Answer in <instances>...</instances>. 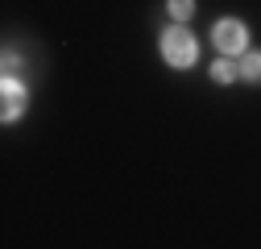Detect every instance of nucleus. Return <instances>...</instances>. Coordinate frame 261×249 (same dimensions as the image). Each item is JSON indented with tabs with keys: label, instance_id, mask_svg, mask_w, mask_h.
I'll return each mask as SVG.
<instances>
[{
	"label": "nucleus",
	"instance_id": "nucleus-1",
	"mask_svg": "<svg viewBox=\"0 0 261 249\" xmlns=\"http://www.w3.org/2000/svg\"><path fill=\"white\" fill-rule=\"evenodd\" d=\"M195 54H199V46H195L191 29L170 25L166 34H162V58H166L170 67H191V62H195Z\"/></svg>",
	"mask_w": 261,
	"mask_h": 249
},
{
	"label": "nucleus",
	"instance_id": "nucleus-2",
	"mask_svg": "<svg viewBox=\"0 0 261 249\" xmlns=\"http://www.w3.org/2000/svg\"><path fill=\"white\" fill-rule=\"evenodd\" d=\"M212 42L220 46V54H245V42H249V29L241 25V21H216V29H212Z\"/></svg>",
	"mask_w": 261,
	"mask_h": 249
},
{
	"label": "nucleus",
	"instance_id": "nucleus-3",
	"mask_svg": "<svg viewBox=\"0 0 261 249\" xmlns=\"http://www.w3.org/2000/svg\"><path fill=\"white\" fill-rule=\"evenodd\" d=\"M0 104H5V108H0L5 120H17V116L25 112V87H21L13 75H5V83H0Z\"/></svg>",
	"mask_w": 261,
	"mask_h": 249
},
{
	"label": "nucleus",
	"instance_id": "nucleus-4",
	"mask_svg": "<svg viewBox=\"0 0 261 249\" xmlns=\"http://www.w3.org/2000/svg\"><path fill=\"white\" fill-rule=\"evenodd\" d=\"M241 79L261 83V50H245L241 54Z\"/></svg>",
	"mask_w": 261,
	"mask_h": 249
},
{
	"label": "nucleus",
	"instance_id": "nucleus-5",
	"mask_svg": "<svg viewBox=\"0 0 261 249\" xmlns=\"http://www.w3.org/2000/svg\"><path fill=\"white\" fill-rule=\"evenodd\" d=\"M237 75H241V67H237V62H232V58H228V54L212 62V79H216V83H232Z\"/></svg>",
	"mask_w": 261,
	"mask_h": 249
},
{
	"label": "nucleus",
	"instance_id": "nucleus-6",
	"mask_svg": "<svg viewBox=\"0 0 261 249\" xmlns=\"http://www.w3.org/2000/svg\"><path fill=\"white\" fill-rule=\"evenodd\" d=\"M166 9H170V17L182 25V21H191V13H195V0H170Z\"/></svg>",
	"mask_w": 261,
	"mask_h": 249
},
{
	"label": "nucleus",
	"instance_id": "nucleus-7",
	"mask_svg": "<svg viewBox=\"0 0 261 249\" xmlns=\"http://www.w3.org/2000/svg\"><path fill=\"white\" fill-rule=\"evenodd\" d=\"M5 75H13V79H17V54H13V50L5 54Z\"/></svg>",
	"mask_w": 261,
	"mask_h": 249
}]
</instances>
